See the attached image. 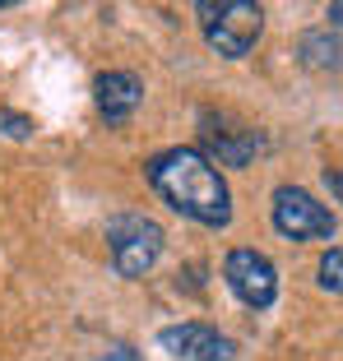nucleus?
<instances>
[{
  "instance_id": "nucleus-1",
  "label": "nucleus",
  "mask_w": 343,
  "mask_h": 361,
  "mask_svg": "<svg viewBox=\"0 0 343 361\" xmlns=\"http://www.w3.org/2000/svg\"><path fill=\"white\" fill-rule=\"evenodd\" d=\"M144 180L153 185L172 213H181L200 227H227L232 223V190L223 171L200 149H162L144 162Z\"/></svg>"
},
{
  "instance_id": "nucleus-2",
  "label": "nucleus",
  "mask_w": 343,
  "mask_h": 361,
  "mask_svg": "<svg viewBox=\"0 0 343 361\" xmlns=\"http://www.w3.org/2000/svg\"><path fill=\"white\" fill-rule=\"evenodd\" d=\"M195 14H200L204 42L227 61H241L265 32V10L255 0H200Z\"/></svg>"
},
{
  "instance_id": "nucleus-3",
  "label": "nucleus",
  "mask_w": 343,
  "mask_h": 361,
  "mask_svg": "<svg viewBox=\"0 0 343 361\" xmlns=\"http://www.w3.org/2000/svg\"><path fill=\"white\" fill-rule=\"evenodd\" d=\"M107 250L121 278H144L162 259V227L144 213H116L107 223Z\"/></svg>"
},
{
  "instance_id": "nucleus-4",
  "label": "nucleus",
  "mask_w": 343,
  "mask_h": 361,
  "mask_svg": "<svg viewBox=\"0 0 343 361\" xmlns=\"http://www.w3.org/2000/svg\"><path fill=\"white\" fill-rule=\"evenodd\" d=\"M223 283L232 287L236 301L251 306V310H269L274 301H279V269H274V259H269L265 250H255V245H236V250H227Z\"/></svg>"
},
{
  "instance_id": "nucleus-5",
  "label": "nucleus",
  "mask_w": 343,
  "mask_h": 361,
  "mask_svg": "<svg viewBox=\"0 0 343 361\" xmlns=\"http://www.w3.org/2000/svg\"><path fill=\"white\" fill-rule=\"evenodd\" d=\"M269 218H274V232L288 241H330L334 236V213L301 185H279Z\"/></svg>"
},
{
  "instance_id": "nucleus-6",
  "label": "nucleus",
  "mask_w": 343,
  "mask_h": 361,
  "mask_svg": "<svg viewBox=\"0 0 343 361\" xmlns=\"http://www.w3.org/2000/svg\"><path fill=\"white\" fill-rule=\"evenodd\" d=\"M200 139H204V149H209V162L218 158V162H227V167H246V162L265 149L260 130L236 126V121L214 116V111H204V116H200Z\"/></svg>"
},
{
  "instance_id": "nucleus-7",
  "label": "nucleus",
  "mask_w": 343,
  "mask_h": 361,
  "mask_svg": "<svg viewBox=\"0 0 343 361\" xmlns=\"http://www.w3.org/2000/svg\"><path fill=\"white\" fill-rule=\"evenodd\" d=\"M158 348H167L172 357H181V361H232L236 357L227 334H218L214 324H195V319L158 329Z\"/></svg>"
},
{
  "instance_id": "nucleus-8",
  "label": "nucleus",
  "mask_w": 343,
  "mask_h": 361,
  "mask_svg": "<svg viewBox=\"0 0 343 361\" xmlns=\"http://www.w3.org/2000/svg\"><path fill=\"white\" fill-rule=\"evenodd\" d=\"M93 97H97V111L107 116V126H126L135 116V106L144 102V84L130 70H107V75H97Z\"/></svg>"
},
{
  "instance_id": "nucleus-9",
  "label": "nucleus",
  "mask_w": 343,
  "mask_h": 361,
  "mask_svg": "<svg viewBox=\"0 0 343 361\" xmlns=\"http://www.w3.org/2000/svg\"><path fill=\"white\" fill-rule=\"evenodd\" d=\"M301 65H306V70H339L343 65V42L334 37V32H325V28L306 32V37H301Z\"/></svg>"
},
{
  "instance_id": "nucleus-10",
  "label": "nucleus",
  "mask_w": 343,
  "mask_h": 361,
  "mask_svg": "<svg viewBox=\"0 0 343 361\" xmlns=\"http://www.w3.org/2000/svg\"><path fill=\"white\" fill-rule=\"evenodd\" d=\"M315 283L325 292H343V250H325L320 264H315Z\"/></svg>"
},
{
  "instance_id": "nucleus-11",
  "label": "nucleus",
  "mask_w": 343,
  "mask_h": 361,
  "mask_svg": "<svg viewBox=\"0 0 343 361\" xmlns=\"http://www.w3.org/2000/svg\"><path fill=\"white\" fill-rule=\"evenodd\" d=\"M0 130L10 139H28L32 135V121L23 116V111H0Z\"/></svg>"
},
{
  "instance_id": "nucleus-12",
  "label": "nucleus",
  "mask_w": 343,
  "mask_h": 361,
  "mask_svg": "<svg viewBox=\"0 0 343 361\" xmlns=\"http://www.w3.org/2000/svg\"><path fill=\"white\" fill-rule=\"evenodd\" d=\"M97 361H140V352L126 348V343H116V348H107V357H97Z\"/></svg>"
},
{
  "instance_id": "nucleus-13",
  "label": "nucleus",
  "mask_w": 343,
  "mask_h": 361,
  "mask_svg": "<svg viewBox=\"0 0 343 361\" xmlns=\"http://www.w3.org/2000/svg\"><path fill=\"white\" fill-rule=\"evenodd\" d=\"M325 185H330L334 195L343 200V167H334V171H325Z\"/></svg>"
},
{
  "instance_id": "nucleus-14",
  "label": "nucleus",
  "mask_w": 343,
  "mask_h": 361,
  "mask_svg": "<svg viewBox=\"0 0 343 361\" xmlns=\"http://www.w3.org/2000/svg\"><path fill=\"white\" fill-rule=\"evenodd\" d=\"M330 23H339V28H343V0H334V5H330Z\"/></svg>"
}]
</instances>
